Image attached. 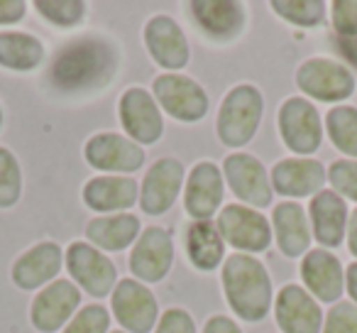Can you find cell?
<instances>
[{
	"mask_svg": "<svg viewBox=\"0 0 357 333\" xmlns=\"http://www.w3.org/2000/svg\"><path fill=\"white\" fill-rule=\"evenodd\" d=\"M84 201L98 214L130 209L137 201V184L130 177H96L84 186Z\"/></svg>",
	"mask_w": 357,
	"mask_h": 333,
	"instance_id": "cell-24",
	"label": "cell"
},
{
	"mask_svg": "<svg viewBox=\"0 0 357 333\" xmlns=\"http://www.w3.org/2000/svg\"><path fill=\"white\" fill-rule=\"evenodd\" d=\"M225 179H228L230 189L238 199L245 204L255 206V209H264L272 204V184H269L267 170L262 167L257 157L245 152H235L225 159L223 164Z\"/></svg>",
	"mask_w": 357,
	"mask_h": 333,
	"instance_id": "cell-8",
	"label": "cell"
},
{
	"mask_svg": "<svg viewBox=\"0 0 357 333\" xmlns=\"http://www.w3.org/2000/svg\"><path fill=\"white\" fill-rule=\"evenodd\" d=\"M81 302L79 287L69 282V279H56L50 287H45L32 302V323L37 331L54 333L64 326L71 318V313L76 311Z\"/></svg>",
	"mask_w": 357,
	"mask_h": 333,
	"instance_id": "cell-13",
	"label": "cell"
},
{
	"mask_svg": "<svg viewBox=\"0 0 357 333\" xmlns=\"http://www.w3.org/2000/svg\"><path fill=\"white\" fill-rule=\"evenodd\" d=\"M335 194H342L345 199L357 201V159H337L328 170Z\"/></svg>",
	"mask_w": 357,
	"mask_h": 333,
	"instance_id": "cell-33",
	"label": "cell"
},
{
	"mask_svg": "<svg viewBox=\"0 0 357 333\" xmlns=\"http://www.w3.org/2000/svg\"><path fill=\"white\" fill-rule=\"evenodd\" d=\"M223 199V177L213 162H199L186 182L184 206L191 219L208 221Z\"/></svg>",
	"mask_w": 357,
	"mask_h": 333,
	"instance_id": "cell-18",
	"label": "cell"
},
{
	"mask_svg": "<svg viewBox=\"0 0 357 333\" xmlns=\"http://www.w3.org/2000/svg\"><path fill=\"white\" fill-rule=\"evenodd\" d=\"M262 94L255 86H235L223 98L218 113V138L228 147H243L257 133L262 120Z\"/></svg>",
	"mask_w": 357,
	"mask_h": 333,
	"instance_id": "cell-3",
	"label": "cell"
},
{
	"mask_svg": "<svg viewBox=\"0 0 357 333\" xmlns=\"http://www.w3.org/2000/svg\"><path fill=\"white\" fill-rule=\"evenodd\" d=\"M279 133L291 152L311 154L321 147L323 130L313 103L306 98H289L279 108Z\"/></svg>",
	"mask_w": 357,
	"mask_h": 333,
	"instance_id": "cell-7",
	"label": "cell"
},
{
	"mask_svg": "<svg viewBox=\"0 0 357 333\" xmlns=\"http://www.w3.org/2000/svg\"><path fill=\"white\" fill-rule=\"evenodd\" d=\"M347 245H350V253L357 258V209L350 216V225H347Z\"/></svg>",
	"mask_w": 357,
	"mask_h": 333,
	"instance_id": "cell-40",
	"label": "cell"
},
{
	"mask_svg": "<svg viewBox=\"0 0 357 333\" xmlns=\"http://www.w3.org/2000/svg\"><path fill=\"white\" fill-rule=\"evenodd\" d=\"M157 333H196L194 318L184 311V309H169L159 318Z\"/></svg>",
	"mask_w": 357,
	"mask_h": 333,
	"instance_id": "cell-37",
	"label": "cell"
},
{
	"mask_svg": "<svg viewBox=\"0 0 357 333\" xmlns=\"http://www.w3.org/2000/svg\"><path fill=\"white\" fill-rule=\"evenodd\" d=\"M274 228H277V243L287 258H298L308 253L311 245V230H308L306 211L294 201L279 204L272 214Z\"/></svg>",
	"mask_w": 357,
	"mask_h": 333,
	"instance_id": "cell-25",
	"label": "cell"
},
{
	"mask_svg": "<svg viewBox=\"0 0 357 333\" xmlns=\"http://www.w3.org/2000/svg\"><path fill=\"white\" fill-rule=\"evenodd\" d=\"M86 162L103 172H135L142 167L144 152L137 142L115 133H100L86 142Z\"/></svg>",
	"mask_w": 357,
	"mask_h": 333,
	"instance_id": "cell-14",
	"label": "cell"
},
{
	"mask_svg": "<svg viewBox=\"0 0 357 333\" xmlns=\"http://www.w3.org/2000/svg\"><path fill=\"white\" fill-rule=\"evenodd\" d=\"M66 267L91 297H105L115 289V265L91 245L79 240L71 243L66 250Z\"/></svg>",
	"mask_w": 357,
	"mask_h": 333,
	"instance_id": "cell-10",
	"label": "cell"
},
{
	"mask_svg": "<svg viewBox=\"0 0 357 333\" xmlns=\"http://www.w3.org/2000/svg\"><path fill=\"white\" fill-rule=\"evenodd\" d=\"M333 27L342 37H357V0L333 3Z\"/></svg>",
	"mask_w": 357,
	"mask_h": 333,
	"instance_id": "cell-36",
	"label": "cell"
},
{
	"mask_svg": "<svg viewBox=\"0 0 357 333\" xmlns=\"http://www.w3.org/2000/svg\"><path fill=\"white\" fill-rule=\"evenodd\" d=\"M326 184V170L316 159H282L272 170V186L277 194L301 199V196L318 194Z\"/></svg>",
	"mask_w": 357,
	"mask_h": 333,
	"instance_id": "cell-19",
	"label": "cell"
},
{
	"mask_svg": "<svg viewBox=\"0 0 357 333\" xmlns=\"http://www.w3.org/2000/svg\"><path fill=\"white\" fill-rule=\"evenodd\" d=\"M323 333H357V306L350 302H340L328 311Z\"/></svg>",
	"mask_w": 357,
	"mask_h": 333,
	"instance_id": "cell-35",
	"label": "cell"
},
{
	"mask_svg": "<svg viewBox=\"0 0 357 333\" xmlns=\"http://www.w3.org/2000/svg\"><path fill=\"white\" fill-rule=\"evenodd\" d=\"M22 191L20 164L10 149L0 147V209H10L17 204Z\"/></svg>",
	"mask_w": 357,
	"mask_h": 333,
	"instance_id": "cell-31",
	"label": "cell"
},
{
	"mask_svg": "<svg viewBox=\"0 0 357 333\" xmlns=\"http://www.w3.org/2000/svg\"><path fill=\"white\" fill-rule=\"evenodd\" d=\"M45 59V45L22 32H0V66L13 71H32Z\"/></svg>",
	"mask_w": 357,
	"mask_h": 333,
	"instance_id": "cell-27",
	"label": "cell"
},
{
	"mask_svg": "<svg viewBox=\"0 0 357 333\" xmlns=\"http://www.w3.org/2000/svg\"><path fill=\"white\" fill-rule=\"evenodd\" d=\"M326 128H328V135H331L333 145H335L340 152L357 157V108L337 105V108L328 110Z\"/></svg>",
	"mask_w": 357,
	"mask_h": 333,
	"instance_id": "cell-29",
	"label": "cell"
},
{
	"mask_svg": "<svg viewBox=\"0 0 357 333\" xmlns=\"http://www.w3.org/2000/svg\"><path fill=\"white\" fill-rule=\"evenodd\" d=\"M113 333H123V331H113Z\"/></svg>",
	"mask_w": 357,
	"mask_h": 333,
	"instance_id": "cell-43",
	"label": "cell"
},
{
	"mask_svg": "<svg viewBox=\"0 0 357 333\" xmlns=\"http://www.w3.org/2000/svg\"><path fill=\"white\" fill-rule=\"evenodd\" d=\"M186 248H189L191 262L199 269H215L225 255V243L220 238L218 228L208 221H196L186 235Z\"/></svg>",
	"mask_w": 357,
	"mask_h": 333,
	"instance_id": "cell-28",
	"label": "cell"
},
{
	"mask_svg": "<svg viewBox=\"0 0 357 333\" xmlns=\"http://www.w3.org/2000/svg\"><path fill=\"white\" fill-rule=\"evenodd\" d=\"M25 0H0V25H10L25 17Z\"/></svg>",
	"mask_w": 357,
	"mask_h": 333,
	"instance_id": "cell-38",
	"label": "cell"
},
{
	"mask_svg": "<svg viewBox=\"0 0 357 333\" xmlns=\"http://www.w3.org/2000/svg\"><path fill=\"white\" fill-rule=\"evenodd\" d=\"M184 182V167L176 159H159L149 167L144 182L139 186V204L149 216L167 214L176 201L178 189Z\"/></svg>",
	"mask_w": 357,
	"mask_h": 333,
	"instance_id": "cell-15",
	"label": "cell"
},
{
	"mask_svg": "<svg viewBox=\"0 0 357 333\" xmlns=\"http://www.w3.org/2000/svg\"><path fill=\"white\" fill-rule=\"evenodd\" d=\"M120 123L128 130L132 142L137 145H152L162 138L164 123L159 105L147 91L130 89L120 98Z\"/></svg>",
	"mask_w": 357,
	"mask_h": 333,
	"instance_id": "cell-12",
	"label": "cell"
},
{
	"mask_svg": "<svg viewBox=\"0 0 357 333\" xmlns=\"http://www.w3.org/2000/svg\"><path fill=\"white\" fill-rule=\"evenodd\" d=\"M61 269V248L54 243H40L22 253L13 265V282L20 289H37L47 284Z\"/></svg>",
	"mask_w": 357,
	"mask_h": 333,
	"instance_id": "cell-21",
	"label": "cell"
},
{
	"mask_svg": "<svg viewBox=\"0 0 357 333\" xmlns=\"http://www.w3.org/2000/svg\"><path fill=\"white\" fill-rule=\"evenodd\" d=\"M296 84L306 96L326 103L345 101L355 91V79L342 64L333 59H308L298 66Z\"/></svg>",
	"mask_w": 357,
	"mask_h": 333,
	"instance_id": "cell-6",
	"label": "cell"
},
{
	"mask_svg": "<svg viewBox=\"0 0 357 333\" xmlns=\"http://www.w3.org/2000/svg\"><path fill=\"white\" fill-rule=\"evenodd\" d=\"M35 8L40 10V15H45L50 22L61 27L81 22L86 13V6L81 0H37Z\"/></svg>",
	"mask_w": 357,
	"mask_h": 333,
	"instance_id": "cell-32",
	"label": "cell"
},
{
	"mask_svg": "<svg viewBox=\"0 0 357 333\" xmlns=\"http://www.w3.org/2000/svg\"><path fill=\"white\" fill-rule=\"evenodd\" d=\"M172 260V235L159 225H149L139 233V240L135 243L132 255H130V269L142 282H159L167 277Z\"/></svg>",
	"mask_w": 357,
	"mask_h": 333,
	"instance_id": "cell-11",
	"label": "cell"
},
{
	"mask_svg": "<svg viewBox=\"0 0 357 333\" xmlns=\"http://www.w3.org/2000/svg\"><path fill=\"white\" fill-rule=\"evenodd\" d=\"M311 223L313 235L326 248H337L345 235L347 206L335 191H318L311 201Z\"/></svg>",
	"mask_w": 357,
	"mask_h": 333,
	"instance_id": "cell-22",
	"label": "cell"
},
{
	"mask_svg": "<svg viewBox=\"0 0 357 333\" xmlns=\"http://www.w3.org/2000/svg\"><path fill=\"white\" fill-rule=\"evenodd\" d=\"M154 98L172 118L196 123L208 113V96L194 79L181 74H162L152 84Z\"/></svg>",
	"mask_w": 357,
	"mask_h": 333,
	"instance_id": "cell-4",
	"label": "cell"
},
{
	"mask_svg": "<svg viewBox=\"0 0 357 333\" xmlns=\"http://www.w3.org/2000/svg\"><path fill=\"white\" fill-rule=\"evenodd\" d=\"M223 289L228 304L245 321H259L272 306V282L262 262L235 253L223 265Z\"/></svg>",
	"mask_w": 357,
	"mask_h": 333,
	"instance_id": "cell-1",
	"label": "cell"
},
{
	"mask_svg": "<svg viewBox=\"0 0 357 333\" xmlns=\"http://www.w3.org/2000/svg\"><path fill=\"white\" fill-rule=\"evenodd\" d=\"M277 323L284 333H321L323 313L306 289L287 284L277 297Z\"/></svg>",
	"mask_w": 357,
	"mask_h": 333,
	"instance_id": "cell-17",
	"label": "cell"
},
{
	"mask_svg": "<svg viewBox=\"0 0 357 333\" xmlns=\"http://www.w3.org/2000/svg\"><path fill=\"white\" fill-rule=\"evenodd\" d=\"M204 333H243V331H240L238 323H235L233 318L220 316V313H218V316H211L208 318Z\"/></svg>",
	"mask_w": 357,
	"mask_h": 333,
	"instance_id": "cell-39",
	"label": "cell"
},
{
	"mask_svg": "<svg viewBox=\"0 0 357 333\" xmlns=\"http://www.w3.org/2000/svg\"><path fill=\"white\" fill-rule=\"evenodd\" d=\"M113 313L132 333H149L157 323V299L135 279H120L113 289Z\"/></svg>",
	"mask_w": 357,
	"mask_h": 333,
	"instance_id": "cell-9",
	"label": "cell"
},
{
	"mask_svg": "<svg viewBox=\"0 0 357 333\" xmlns=\"http://www.w3.org/2000/svg\"><path fill=\"white\" fill-rule=\"evenodd\" d=\"M144 45L152 59L164 69H184L189 64V45L181 27L169 15H154L144 25Z\"/></svg>",
	"mask_w": 357,
	"mask_h": 333,
	"instance_id": "cell-16",
	"label": "cell"
},
{
	"mask_svg": "<svg viewBox=\"0 0 357 333\" xmlns=\"http://www.w3.org/2000/svg\"><path fill=\"white\" fill-rule=\"evenodd\" d=\"M301 277L313 297L328 304L340 299L342 287H345L340 260L328 250H308L301 262Z\"/></svg>",
	"mask_w": 357,
	"mask_h": 333,
	"instance_id": "cell-20",
	"label": "cell"
},
{
	"mask_svg": "<svg viewBox=\"0 0 357 333\" xmlns=\"http://www.w3.org/2000/svg\"><path fill=\"white\" fill-rule=\"evenodd\" d=\"M272 10L284 20L294 22V25L311 27L323 20L326 3L323 0H274Z\"/></svg>",
	"mask_w": 357,
	"mask_h": 333,
	"instance_id": "cell-30",
	"label": "cell"
},
{
	"mask_svg": "<svg viewBox=\"0 0 357 333\" xmlns=\"http://www.w3.org/2000/svg\"><path fill=\"white\" fill-rule=\"evenodd\" d=\"M139 235V221L132 214H115L103 216V219H93L86 228V238L100 250H110L118 253L125 250L135 238Z\"/></svg>",
	"mask_w": 357,
	"mask_h": 333,
	"instance_id": "cell-26",
	"label": "cell"
},
{
	"mask_svg": "<svg viewBox=\"0 0 357 333\" xmlns=\"http://www.w3.org/2000/svg\"><path fill=\"white\" fill-rule=\"evenodd\" d=\"M115 69V52L100 40H81L69 45L52 66V81L59 89L84 91L103 86Z\"/></svg>",
	"mask_w": 357,
	"mask_h": 333,
	"instance_id": "cell-2",
	"label": "cell"
},
{
	"mask_svg": "<svg viewBox=\"0 0 357 333\" xmlns=\"http://www.w3.org/2000/svg\"><path fill=\"white\" fill-rule=\"evenodd\" d=\"M194 17L213 40H233L245 25V10L230 0H199L191 3Z\"/></svg>",
	"mask_w": 357,
	"mask_h": 333,
	"instance_id": "cell-23",
	"label": "cell"
},
{
	"mask_svg": "<svg viewBox=\"0 0 357 333\" xmlns=\"http://www.w3.org/2000/svg\"><path fill=\"white\" fill-rule=\"evenodd\" d=\"M218 233L223 243L245 253H262L272 243V228L262 214L245 206L230 204L218 216Z\"/></svg>",
	"mask_w": 357,
	"mask_h": 333,
	"instance_id": "cell-5",
	"label": "cell"
},
{
	"mask_svg": "<svg viewBox=\"0 0 357 333\" xmlns=\"http://www.w3.org/2000/svg\"><path fill=\"white\" fill-rule=\"evenodd\" d=\"M0 125H3V110H0Z\"/></svg>",
	"mask_w": 357,
	"mask_h": 333,
	"instance_id": "cell-42",
	"label": "cell"
},
{
	"mask_svg": "<svg viewBox=\"0 0 357 333\" xmlns=\"http://www.w3.org/2000/svg\"><path fill=\"white\" fill-rule=\"evenodd\" d=\"M345 284H347V292H350V297L355 299V304H357V262H352L350 267H347Z\"/></svg>",
	"mask_w": 357,
	"mask_h": 333,
	"instance_id": "cell-41",
	"label": "cell"
},
{
	"mask_svg": "<svg viewBox=\"0 0 357 333\" xmlns=\"http://www.w3.org/2000/svg\"><path fill=\"white\" fill-rule=\"evenodd\" d=\"M110 326V316L103 306L98 304H89L84 306L74 318L71 323L64 328V333H105Z\"/></svg>",
	"mask_w": 357,
	"mask_h": 333,
	"instance_id": "cell-34",
	"label": "cell"
}]
</instances>
